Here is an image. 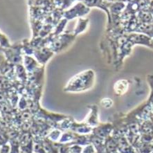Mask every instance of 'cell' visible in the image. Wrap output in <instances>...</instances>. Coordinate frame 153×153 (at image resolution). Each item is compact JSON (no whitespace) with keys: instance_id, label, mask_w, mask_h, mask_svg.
Segmentation results:
<instances>
[{"instance_id":"277c9868","label":"cell","mask_w":153,"mask_h":153,"mask_svg":"<svg viewBox=\"0 0 153 153\" xmlns=\"http://www.w3.org/2000/svg\"><path fill=\"white\" fill-rule=\"evenodd\" d=\"M89 11V8L86 7L83 4L78 3L76 6H74L73 8L65 10L63 13V18L69 21L75 18V17L83 16L85 14L88 13Z\"/></svg>"},{"instance_id":"7a4b0ae2","label":"cell","mask_w":153,"mask_h":153,"mask_svg":"<svg viewBox=\"0 0 153 153\" xmlns=\"http://www.w3.org/2000/svg\"><path fill=\"white\" fill-rule=\"evenodd\" d=\"M22 40L11 45L9 48H1L4 57L10 64L17 65L23 64V59L25 54L23 53Z\"/></svg>"},{"instance_id":"52a82bcc","label":"cell","mask_w":153,"mask_h":153,"mask_svg":"<svg viewBox=\"0 0 153 153\" xmlns=\"http://www.w3.org/2000/svg\"><path fill=\"white\" fill-rule=\"evenodd\" d=\"M57 8H60L62 10H65L69 8L73 2L76 0H54Z\"/></svg>"},{"instance_id":"6da1fadb","label":"cell","mask_w":153,"mask_h":153,"mask_svg":"<svg viewBox=\"0 0 153 153\" xmlns=\"http://www.w3.org/2000/svg\"><path fill=\"white\" fill-rule=\"evenodd\" d=\"M94 72L91 70H87L82 72L74 78L69 82L67 85L65 91H76L83 90L86 87H88L93 81Z\"/></svg>"},{"instance_id":"3957f363","label":"cell","mask_w":153,"mask_h":153,"mask_svg":"<svg viewBox=\"0 0 153 153\" xmlns=\"http://www.w3.org/2000/svg\"><path fill=\"white\" fill-rule=\"evenodd\" d=\"M76 36L74 33H65L53 38L50 41L47 47L54 53H58L67 49L75 40Z\"/></svg>"},{"instance_id":"5b68a950","label":"cell","mask_w":153,"mask_h":153,"mask_svg":"<svg viewBox=\"0 0 153 153\" xmlns=\"http://www.w3.org/2000/svg\"><path fill=\"white\" fill-rule=\"evenodd\" d=\"M54 54L55 53L49 47H45L34 49L33 51L32 56H34V58L40 65L45 66L48 61L53 56Z\"/></svg>"},{"instance_id":"8992f818","label":"cell","mask_w":153,"mask_h":153,"mask_svg":"<svg viewBox=\"0 0 153 153\" xmlns=\"http://www.w3.org/2000/svg\"><path fill=\"white\" fill-rule=\"evenodd\" d=\"M88 19H83L82 18H80L78 22L77 26L75 28V29L74 30V34L76 36L80 33L83 32L85 30V28H87V26L88 25Z\"/></svg>"},{"instance_id":"ba28073f","label":"cell","mask_w":153,"mask_h":153,"mask_svg":"<svg viewBox=\"0 0 153 153\" xmlns=\"http://www.w3.org/2000/svg\"><path fill=\"white\" fill-rule=\"evenodd\" d=\"M11 45L8 37L0 31V47L1 48H9L11 47Z\"/></svg>"}]
</instances>
